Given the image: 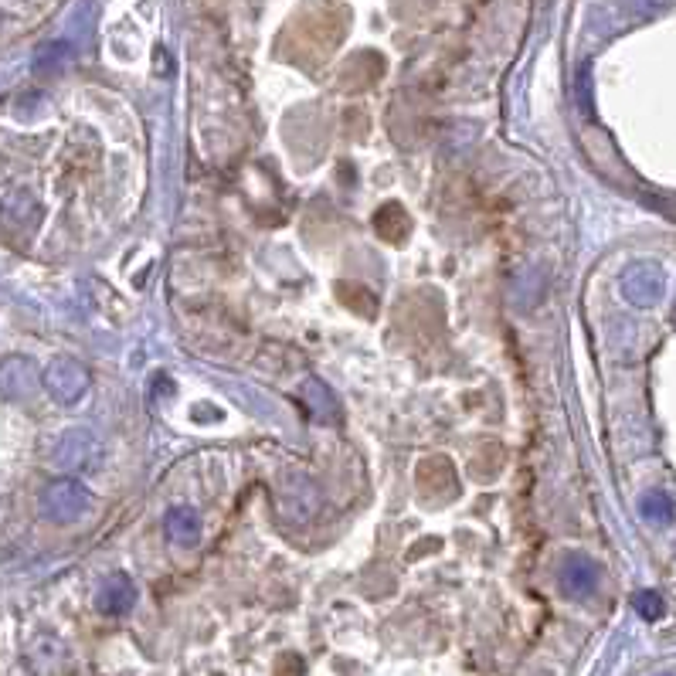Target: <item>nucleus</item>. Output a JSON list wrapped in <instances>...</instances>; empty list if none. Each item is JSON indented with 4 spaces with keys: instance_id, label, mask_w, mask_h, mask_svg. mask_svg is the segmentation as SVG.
Instances as JSON below:
<instances>
[{
    "instance_id": "6",
    "label": "nucleus",
    "mask_w": 676,
    "mask_h": 676,
    "mask_svg": "<svg viewBox=\"0 0 676 676\" xmlns=\"http://www.w3.org/2000/svg\"><path fill=\"white\" fill-rule=\"evenodd\" d=\"M561 585L571 595H592L598 585V568L588 558H568L561 571Z\"/></svg>"
},
{
    "instance_id": "3",
    "label": "nucleus",
    "mask_w": 676,
    "mask_h": 676,
    "mask_svg": "<svg viewBox=\"0 0 676 676\" xmlns=\"http://www.w3.org/2000/svg\"><path fill=\"white\" fill-rule=\"evenodd\" d=\"M663 272L656 265H632V269L622 276V296L629 299L632 306H656L663 296Z\"/></svg>"
},
{
    "instance_id": "5",
    "label": "nucleus",
    "mask_w": 676,
    "mask_h": 676,
    "mask_svg": "<svg viewBox=\"0 0 676 676\" xmlns=\"http://www.w3.org/2000/svg\"><path fill=\"white\" fill-rule=\"evenodd\" d=\"M133 602H136V588L126 575L109 578L99 592V612H106V615H126L133 609Z\"/></svg>"
},
{
    "instance_id": "11",
    "label": "nucleus",
    "mask_w": 676,
    "mask_h": 676,
    "mask_svg": "<svg viewBox=\"0 0 676 676\" xmlns=\"http://www.w3.org/2000/svg\"><path fill=\"white\" fill-rule=\"evenodd\" d=\"M632 605H636V612L643 615L646 622H656L663 615V598L656 595V592H639Z\"/></svg>"
},
{
    "instance_id": "8",
    "label": "nucleus",
    "mask_w": 676,
    "mask_h": 676,
    "mask_svg": "<svg viewBox=\"0 0 676 676\" xmlns=\"http://www.w3.org/2000/svg\"><path fill=\"white\" fill-rule=\"evenodd\" d=\"M374 228H378V235L388 238V242H401V238L408 235V228H412V221H408L401 204H384L378 218H374Z\"/></svg>"
},
{
    "instance_id": "7",
    "label": "nucleus",
    "mask_w": 676,
    "mask_h": 676,
    "mask_svg": "<svg viewBox=\"0 0 676 676\" xmlns=\"http://www.w3.org/2000/svg\"><path fill=\"white\" fill-rule=\"evenodd\" d=\"M167 537H170V541H174V544H181V547H194V544H198V537H201V520H198V513L187 510V507L170 510V513H167Z\"/></svg>"
},
{
    "instance_id": "12",
    "label": "nucleus",
    "mask_w": 676,
    "mask_h": 676,
    "mask_svg": "<svg viewBox=\"0 0 676 676\" xmlns=\"http://www.w3.org/2000/svg\"><path fill=\"white\" fill-rule=\"evenodd\" d=\"M663 676H670V673H663Z\"/></svg>"
},
{
    "instance_id": "9",
    "label": "nucleus",
    "mask_w": 676,
    "mask_h": 676,
    "mask_svg": "<svg viewBox=\"0 0 676 676\" xmlns=\"http://www.w3.org/2000/svg\"><path fill=\"white\" fill-rule=\"evenodd\" d=\"M639 513L649 520V524H670L673 520V500L663 490H649L639 500Z\"/></svg>"
},
{
    "instance_id": "10",
    "label": "nucleus",
    "mask_w": 676,
    "mask_h": 676,
    "mask_svg": "<svg viewBox=\"0 0 676 676\" xmlns=\"http://www.w3.org/2000/svg\"><path fill=\"white\" fill-rule=\"evenodd\" d=\"M65 58H68L65 41H48V45H41V51L34 55V72H38V75L55 72V68H62Z\"/></svg>"
},
{
    "instance_id": "2",
    "label": "nucleus",
    "mask_w": 676,
    "mask_h": 676,
    "mask_svg": "<svg viewBox=\"0 0 676 676\" xmlns=\"http://www.w3.org/2000/svg\"><path fill=\"white\" fill-rule=\"evenodd\" d=\"M45 388L62 405H75L89 391V371L79 361H72V357H62V361H55L45 371Z\"/></svg>"
},
{
    "instance_id": "4",
    "label": "nucleus",
    "mask_w": 676,
    "mask_h": 676,
    "mask_svg": "<svg viewBox=\"0 0 676 676\" xmlns=\"http://www.w3.org/2000/svg\"><path fill=\"white\" fill-rule=\"evenodd\" d=\"M38 378H34V367L24 357H11V361L0 364V395L11 401H24L34 395Z\"/></svg>"
},
{
    "instance_id": "1",
    "label": "nucleus",
    "mask_w": 676,
    "mask_h": 676,
    "mask_svg": "<svg viewBox=\"0 0 676 676\" xmlns=\"http://www.w3.org/2000/svg\"><path fill=\"white\" fill-rule=\"evenodd\" d=\"M41 510L51 520H58V524H72V520H79L89 510V490L79 479H55L41 493Z\"/></svg>"
}]
</instances>
